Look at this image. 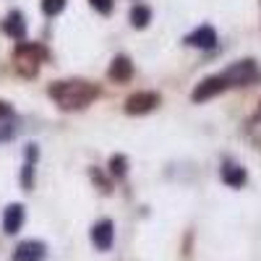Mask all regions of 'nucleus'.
I'll use <instances>...</instances> for the list:
<instances>
[{
    "mask_svg": "<svg viewBox=\"0 0 261 261\" xmlns=\"http://www.w3.org/2000/svg\"><path fill=\"white\" fill-rule=\"evenodd\" d=\"M110 170H113V175H123L125 172V157H120V154H115L113 160H110Z\"/></svg>",
    "mask_w": 261,
    "mask_h": 261,
    "instance_id": "obj_15",
    "label": "nucleus"
},
{
    "mask_svg": "<svg viewBox=\"0 0 261 261\" xmlns=\"http://www.w3.org/2000/svg\"><path fill=\"white\" fill-rule=\"evenodd\" d=\"M13 115V107L8 102H0V118H11Z\"/></svg>",
    "mask_w": 261,
    "mask_h": 261,
    "instance_id": "obj_17",
    "label": "nucleus"
},
{
    "mask_svg": "<svg viewBox=\"0 0 261 261\" xmlns=\"http://www.w3.org/2000/svg\"><path fill=\"white\" fill-rule=\"evenodd\" d=\"M92 6L102 13H110L113 11V0H92Z\"/></svg>",
    "mask_w": 261,
    "mask_h": 261,
    "instance_id": "obj_16",
    "label": "nucleus"
},
{
    "mask_svg": "<svg viewBox=\"0 0 261 261\" xmlns=\"http://www.w3.org/2000/svg\"><path fill=\"white\" fill-rule=\"evenodd\" d=\"M65 8V0H42V11L47 16H58Z\"/></svg>",
    "mask_w": 261,
    "mask_h": 261,
    "instance_id": "obj_14",
    "label": "nucleus"
},
{
    "mask_svg": "<svg viewBox=\"0 0 261 261\" xmlns=\"http://www.w3.org/2000/svg\"><path fill=\"white\" fill-rule=\"evenodd\" d=\"M220 175H222V183L230 186V188H241L246 183V170L241 165H232V162H225Z\"/></svg>",
    "mask_w": 261,
    "mask_h": 261,
    "instance_id": "obj_11",
    "label": "nucleus"
},
{
    "mask_svg": "<svg viewBox=\"0 0 261 261\" xmlns=\"http://www.w3.org/2000/svg\"><path fill=\"white\" fill-rule=\"evenodd\" d=\"M99 89L97 84L92 81H81V79H73V81H55L50 86V97L55 99L58 107L63 110H81V107L92 105L97 99Z\"/></svg>",
    "mask_w": 261,
    "mask_h": 261,
    "instance_id": "obj_1",
    "label": "nucleus"
},
{
    "mask_svg": "<svg viewBox=\"0 0 261 261\" xmlns=\"http://www.w3.org/2000/svg\"><path fill=\"white\" fill-rule=\"evenodd\" d=\"M222 79L227 86H246V84L258 79V65L253 60H238L222 73Z\"/></svg>",
    "mask_w": 261,
    "mask_h": 261,
    "instance_id": "obj_2",
    "label": "nucleus"
},
{
    "mask_svg": "<svg viewBox=\"0 0 261 261\" xmlns=\"http://www.w3.org/2000/svg\"><path fill=\"white\" fill-rule=\"evenodd\" d=\"M186 45L191 47H199V50H212L217 45V32L212 27H199L196 32H191L186 37Z\"/></svg>",
    "mask_w": 261,
    "mask_h": 261,
    "instance_id": "obj_7",
    "label": "nucleus"
},
{
    "mask_svg": "<svg viewBox=\"0 0 261 261\" xmlns=\"http://www.w3.org/2000/svg\"><path fill=\"white\" fill-rule=\"evenodd\" d=\"M45 256H47V248L39 241H24L13 251V261H45Z\"/></svg>",
    "mask_w": 261,
    "mask_h": 261,
    "instance_id": "obj_5",
    "label": "nucleus"
},
{
    "mask_svg": "<svg viewBox=\"0 0 261 261\" xmlns=\"http://www.w3.org/2000/svg\"><path fill=\"white\" fill-rule=\"evenodd\" d=\"M160 105V94L154 92H136L125 99V113L128 115H144V113H151L154 107Z\"/></svg>",
    "mask_w": 261,
    "mask_h": 261,
    "instance_id": "obj_3",
    "label": "nucleus"
},
{
    "mask_svg": "<svg viewBox=\"0 0 261 261\" xmlns=\"http://www.w3.org/2000/svg\"><path fill=\"white\" fill-rule=\"evenodd\" d=\"M13 136V128L11 125H0V141H8Z\"/></svg>",
    "mask_w": 261,
    "mask_h": 261,
    "instance_id": "obj_18",
    "label": "nucleus"
},
{
    "mask_svg": "<svg viewBox=\"0 0 261 261\" xmlns=\"http://www.w3.org/2000/svg\"><path fill=\"white\" fill-rule=\"evenodd\" d=\"M149 21H151V11L146 6H136L134 11H130V24H134L136 29L149 27Z\"/></svg>",
    "mask_w": 261,
    "mask_h": 261,
    "instance_id": "obj_13",
    "label": "nucleus"
},
{
    "mask_svg": "<svg viewBox=\"0 0 261 261\" xmlns=\"http://www.w3.org/2000/svg\"><path fill=\"white\" fill-rule=\"evenodd\" d=\"M3 32L13 39H24L27 34V21H24V13L21 11H11L6 18H3Z\"/></svg>",
    "mask_w": 261,
    "mask_h": 261,
    "instance_id": "obj_9",
    "label": "nucleus"
},
{
    "mask_svg": "<svg viewBox=\"0 0 261 261\" xmlns=\"http://www.w3.org/2000/svg\"><path fill=\"white\" fill-rule=\"evenodd\" d=\"M21 225H24V206H21V204H11L3 212V230L8 235H16L21 230Z\"/></svg>",
    "mask_w": 261,
    "mask_h": 261,
    "instance_id": "obj_10",
    "label": "nucleus"
},
{
    "mask_svg": "<svg viewBox=\"0 0 261 261\" xmlns=\"http://www.w3.org/2000/svg\"><path fill=\"white\" fill-rule=\"evenodd\" d=\"M16 58L18 60H24V63H32V65H37V63H42L47 58V53L42 50L39 45H21L18 50H16ZM21 63V65H24Z\"/></svg>",
    "mask_w": 261,
    "mask_h": 261,
    "instance_id": "obj_12",
    "label": "nucleus"
},
{
    "mask_svg": "<svg viewBox=\"0 0 261 261\" xmlns=\"http://www.w3.org/2000/svg\"><path fill=\"white\" fill-rule=\"evenodd\" d=\"M113 241H115L113 222H110V220H99V222L92 227V243H94L99 251H110V248H113Z\"/></svg>",
    "mask_w": 261,
    "mask_h": 261,
    "instance_id": "obj_6",
    "label": "nucleus"
},
{
    "mask_svg": "<svg viewBox=\"0 0 261 261\" xmlns=\"http://www.w3.org/2000/svg\"><path fill=\"white\" fill-rule=\"evenodd\" d=\"M225 79L222 76H209V79H204L199 86L193 89V102H206V99H212V97H217L220 92H225Z\"/></svg>",
    "mask_w": 261,
    "mask_h": 261,
    "instance_id": "obj_4",
    "label": "nucleus"
},
{
    "mask_svg": "<svg viewBox=\"0 0 261 261\" xmlns=\"http://www.w3.org/2000/svg\"><path fill=\"white\" fill-rule=\"evenodd\" d=\"M107 76H110L113 81H118V84H125L130 76H134L130 58H128V55H118V58L110 63V71H107Z\"/></svg>",
    "mask_w": 261,
    "mask_h": 261,
    "instance_id": "obj_8",
    "label": "nucleus"
}]
</instances>
